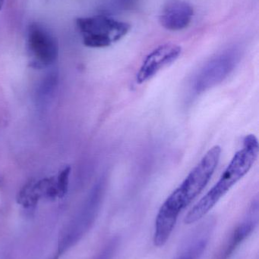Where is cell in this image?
I'll return each mask as SVG.
<instances>
[{"mask_svg":"<svg viewBox=\"0 0 259 259\" xmlns=\"http://www.w3.org/2000/svg\"><path fill=\"white\" fill-rule=\"evenodd\" d=\"M221 155V148L214 146L206 152L182 184L166 199L157 214L154 244L164 246L173 233L180 213L202 193L214 175Z\"/></svg>","mask_w":259,"mask_h":259,"instance_id":"obj_1","label":"cell"},{"mask_svg":"<svg viewBox=\"0 0 259 259\" xmlns=\"http://www.w3.org/2000/svg\"><path fill=\"white\" fill-rule=\"evenodd\" d=\"M258 139L249 134L243 140V148L236 152L230 164L215 185L202 198L184 219L186 225H192L202 220L243 177L247 175L258 156Z\"/></svg>","mask_w":259,"mask_h":259,"instance_id":"obj_2","label":"cell"},{"mask_svg":"<svg viewBox=\"0 0 259 259\" xmlns=\"http://www.w3.org/2000/svg\"><path fill=\"white\" fill-rule=\"evenodd\" d=\"M83 44L90 48H106L121 40L130 30V24L105 15L76 20Z\"/></svg>","mask_w":259,"mask_h":259,"instance_id":"obj_3","label":"cell"},{"mask_svg":"<svg viewBox=\"0 0 259 259\" xmlns=\"http://www.w3.org/2000/svg\"><path fill=\"white\" fill-rule=\"evenodd\" d=\"M27 44L35 62L41 66L53 65L59 56V45L54 35L44 26L32 24L27 30Z\"/></svg>","mask_w":259,"mask_h":259,"instance_id":"obj_4","label":"cell"},{"mask_svg":"<svg viewBox=\"0 0 259 259\" xmlns=\"http://www.w3.org/2000/svg\"><path fill=\"white\" fill-rule=\"evenodd\" d=\"M181 54L182 47L177 44H165L157 47L143 61L135 77L137 83L149 81L160 71L174 63Z\"/></svg>","mask_w":259,"mask_h":259,"instance_id":"obj_5","label":"cell"},{"mask_svg":"<svg viewBox=\"0 0 259 259\" xmlns=\"http://www.w3.org/2000/svg\"><path fill=\"white\" fill-rule=\"evenodd\" d=\"M258 223V201L251 205L246 216L229 233L213 259H228L255 231Z\"/></svg>","mask_w":259,"mask_h":259,"instance_id":"obj_6","label":"cell"},{"mask_svg":"<svg viewBox=\"0 0 259 259\" xmlns=\"http://www.w3.org/2000/svg\"><path fill=\"white\" fill-rule=\"evenodd\" d=\"M194 16L191 5L182 0L170 2L161 12L160 23L166 30L179 31L187 28Z\"/></svg>","mask_w":259,"mask_h":259,"instance_id":"obj_7","label":"cell"},{"mask_svg":"<svg viewBox=\"0 0 259 259\" xmlns=\"http://www.w3.org/2000/svg\"><path fill=\"white\" fill-rule=\"evenodd\" d=\"M55 187L53 178H45L39 181H31L24 186L17 196V202L24 208L35 206L43 197L50 198Z\"/></svg>","mask_w":259,"mask_h":259,"instance_id":"obj_8","label":"cell"},{"mask_svg":"<svg viewBox=\"0 0 259 259\" xmlns=\"http://www.w3.org/2000/svg\"><path fill=\"white\" fill-rule=\"evenodd\" d=\"M238 55L234 50L226 52L223 54L211 60L205 68L202 69L200 78H208V87L210 83H216L217 78H224L230 71L233 69L237 61Z\"/></svg>","mask_w":259,"mask_h":259,"instance_id":"obj_9","label":"cell"},{"mask_svg":"<svg viewBox=\"0 0 259 259\" xmlns=\"http://www.w3.org/2000/svg\"><path fill=\"white\" fill-rule=\"evenodd\" d=\"M70 174H71V167L66 166L60 170L58 175L57 180H56V187H57L59 198L63 197L66 194Z\"/></svg>","mask_w":259,"mask_h":259,"instance_id":"obj_10","label":"cell"},{"mask_svg":"<svg viewBox=\"0 0 259 259\" xmlns=\"http://www.w3.org/2000/svg\"><path fill=\"white\" fill-rule=\"evenodd\" d=\"M136 1L137 0H115L116 3H117L118 6L125 8L132 6Z\"/></svg>","mask_w":259,"mask_h":259,"instance_id":"obj_11","label":"cell"},{"mask_svg":"<svg viewBox=\"0 0 259 259\" xmlns=\"http://www.w3.org/2000/svg\"><path fill=\"white\" fill-rule=\"evenodd\" d=\"M176 259H196L193 255H190L188 252H184V251L179 250V253H178L177 257Z\"/></svg>","mask_w":259,"mask_h":259,"instance_id":"obj_12","label":"cell"},{"mask_svg":"<svg viewBox=\"0 0 259 259\" xmlns=\"http://www.w3.org/2000/svg\"><path fill=\"white\" fill-rule=\"evenodd\" d=\"M5 0H0V10H1L2 8H3V4H4Z\"/></svg>","mask_w":259,"mask_h":259,"instance_id":"obj_13","label":"cell"},{"mask_svg":"<svg viewBox=\"0 0 259 259\" xmlns=\"http://www.w3.org/2000/svg\"><path fill=\"white\" fill-rule=\"evenodd\" d=\"M57 258H58V256H57V255H56H56H55V256H54V257H53V258H52V259H57Z\"/></svg>","mask_w":259,"mask_h":259,"instance_id":"obj_14","label":"cell"}]
</instances>
